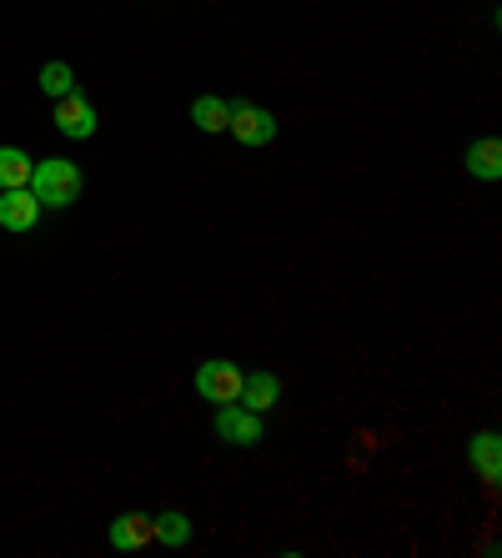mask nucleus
Masks as SVG:
<instances>
[{"mask_svg": "<svg viewBox=\"0 0 502 558\" xmlns=\"http://www.w3.org/2000/svg\"><path fill=\"white\" fill-rule=\"evenodd\" d=\"M30 192H36V202L46 211H61V207H71V202H76L81 196V167L76 161H65V156H46V161H36V167H30Z\"/></svg>", "mask_w": 502, "mask_h": 558, "instance_id": "1", "label": "nucleus"}, {"mask_svg": "<svg viewBox=\"0 0 502 558\" xmlns=\"http://www.w3.org/2000/svg\"><path fill=\"white\" fill-rule=\"evenodd\" d=\"M242 367L236 363H226V357H211V363H201L196 367V377H192V388L207 398V403H236L242 398Z\"/></svg>", "mask_w": 502, "mask_h": 558, "instance_id": "2", "label": "nucleus"}, {"mask_svg": "<svg viewBox=\"0 0 502 558\" xmlns=\"http://www.w3.org/2000/svg\"><path fill=\"white\" fill-rule=\"evenodd\" d=\"M226 106H232L226 131H232L242 146H271L277 142V117H271L267 106H252V101H226Z\"/></svg>", "mask_w": 502, "mask_h": 558, "instance_id": "3", "label": "nucleus"}, {"mask_svg": "<svg viewBox=\"0 0 502 558\" xmlns=\"http://www.w3.org/2000/svg\"><path fill=\"white\" fill-rule=\"evenodd\" d=\"M217 438L232 448L261 442V413H252L246 403H217Z\"/></svg>", "mask_w": 502, "mask_h": 558, "instance_id": "4", "label": "nucleus"}, {"mask_svg": "<svg viewBox=\"0 0 502 558\" xmlns=\"http://www.w3.org/2000/svg\"><path fill=\"white\" fill-rule=\"evenodd\" d=\"M56 131L71 136V142H90V136H96V106L81 92L61 96V101H56Z\"/></svg>", "mask_w": 502, "mask_h": 558, "instance_id": "5", "label": "nucleus"}, {"mask_svg": "<svg viewBox=\"0 0 502 558\" xmlns=\"http://www.w3.org/2000/svg\"><path fill=\"white\" fill-rule=\"evenodd\" d=\"M40 202H36V192L30 186H11V192H0V227L5 232H30L40 221Z\"/></svg>", "mask_w": 502, "mask_h": 558, "instance_id": "6", "label": "nucleus"}, {"mask_svg": "<svg viewBox=\"0 0 502 558\" xmlns=\"http://www.w3.org/2000/svg\"><path fill=\"white\" fill-rule=\"evenodd\" d=\"M277 398H282V377H271L267 367H257V373L242 377V398H236V403H246L252 413H271Z\"/></svg>", "mask_w": 502, "mask_h": 558, "instance_id": "7", "label": "nucleus"}, {"mask_svg": "<svg viewBox=\"0 0 502 558\" xmlns=\"http://www.w3.org/2000/svg\"><path fill=\"white\" fill-rule=\"evenodd\" d=\"M156 538V519H146V513H121L117 523H111V548L117 554H136L142 544H151Z\"/></svg>", "mask_w": 502, "mask_h": 558, "instance_id": "8", "label": "nucleus"}, {"mask_svg": "<svg viewBox=\"0 0 502 558\" xmlns=\"http://www.w3.org/2000/svg\"><path fill=\"white\" fill-rule=\"evenodd\" d=\"M463 167H467V177H477V182H498L502 177V142L498 136L473 142L467 146V156H463Z\"/></svg>", "mask_w": 502, "mask_h": 558, "instance_id": "9", "label": "nucleus"}, {"mask_svg": "<svg viewBox=\"0 0 502 558\" xmlns=\"http://www.w3.org/2000/svg\"><path fill=\"white\" fill-rule=\"evenodd\" d=\"M467 458H473V468L482 473L488 483H498V473H502V442H498V433H477L473 438V448H467Z\"/></svg>", "mask_w": 502, "mask_h": 558, "instance_id": "10", "label": "nucleus"}, {"mask_svg": "<svg viewBox=\"0 0 502 558\" xmlns=\"http://www.w3.org/2000/svg\"><path fill=\"white\" fill-rule=\"evenodd\" d=\"M30 161L21 146H0V192H11V186H26L30 182Z\"/></svg>", "mask_w": 502, "mask_h": 558, "instance_id": "11", "label": "nucleus"}, {"mask_svg": "<svg viewBox=\"0 0 502 558\" xmlns=\"http://www.w3.org/2000/svg\"><path fill=\"white\" fill-rule=\"evenodd\" d=\"M192 121L201 131H226V121H232V106L221 101V96H196V101H192Z\"/></svg>", "mask_w": 502, "mask_h": 558, "instance_id": "12", "label": "nucleus"}, {"mask_svg": "<svg viewBox=\"0 0 502 558\" xmlns=\"http://www.w3.org/2000/svg\"><path fill=\"white\" fill-rule=\"evenodd\" d=\"M40 92L56 96V101H61V96H71V92H81V86H76V71H71L65 61L40 65Z\"/></svg>", "mask_w": 502, "mask_h": 558, "instance_id": "13", "label": "nucleus"}, {"mask_svg": "<svg viewBox=\"0 0 502 558\" xmlns=\"http://www.w3.org/2000/svg\"><path fill=\"white\" fill-rule=\"evenodd\" d=\"M156 538L167 548H186L192 544V519H186V513H161V519H156Z\"/></svg>", "mask_w": 502, "mask_h": 558, "instance_id": "14", "label": "nucleus"}]
</instances>
